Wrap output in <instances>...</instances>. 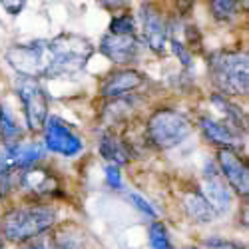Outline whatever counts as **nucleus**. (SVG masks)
<instances>
[{"label":"nucleus","mask_w":249,"mask_h":249,"mask_svg":"<svg viewBox=\"0 0 249 249\" xmlns=\"http://www.w3.org/2000/svg\"><path fill=\"white\" fill-rule=\"evenodd\" d=\"M140 24H142V38L148 44V48L154 54L163 56L165 50H168L170 26L161 16V12L152 2H143L140 6Z\"/></svg>","instance_id":"nucleus-6"},{"label":"nucleus","mask_w":249,"mask_h":249,"mask_svg":"<svg viewBox=\"0 0 249 249\" xmlns=\"http://www.w3.org/2000/svg\"><path fill=\"white\" fill-rule=\"evenodd\" d=\"M110 32H116V34H132V32H136V20L128 12L116 14L110 20Z\"/></svg>","instance_id":"nucleus-20"},{"label":"nucleus","mask_w":249,"mask_h":249,"mask_svg":"<svg viewBox=\"0 0 249 249\" xmlns=\"http://www.w3.org/2000/svg\"><path fill=\"white\" fill-rule=\"evenodd\" d=\"M130 201L138 207L142 213H146V215H150V217H156V210H154V207H152L146 199H143V197H140L138 194H130Z\"/></svg>","instance_id":"nucleus-24"},{"label":"nucleus","mask_w":249,"mask_h":249,"mask_svg":"<svg viewBox=\"0 0 249 249\" xmlns=\"http://www.w3.org/2000/svg\"><path fill=\"white\" fill-rule=\"evenodd\" d=\"M176 2V6H178V12L181 14V16H185L192 8H194V4H196V0H174Z\"/></svg>","instance_id":"nucleus-26"},{"label":"nucleus","mask_w":249,"mask_h":249,"mask_svg":"<svg viewBox=\"0 0 249 249\" xmlns=\"http://www.w3.org/2000/svg\"><path fill=\"white\" fill-rule=\"evenodd\" d=\"M150 249H174L165 225L156 221L150 227Z\"/></svg>","instance_id":"nucleus-19"},{"label":"nucleus","mask_w":249,"mask_h":249,"mask_svg":"<svg viewBox=\"0 0 249 249\" xmlns=\"http://www.w3.org/2000/svg\"><path fill=\"white\" fill-rule=\"evenodd\" d=\"M183 249H197V247H183Z\"/></svg>","instance_id":"nucleus-29"},{"label":"nucleus","mask_w":249,"mask_h":249,"mask_svg":"<svg viewBox=\"0 0 249 249\" xmlns=\"http://www.w3.org/2000/svg\"><path fill=\"white\" fill-rule=\"evenodd\" d=\"M217 161H219V172L225 178L227 185L233 188L243 199H247V196H249V170H247L245 160L237 154V150L219 148Z\"/></svg>","instance_id":"nucleus-9"},{"label":"nucleus","mask_w":249,"mask_h":249,"mask_svg":"<svg viewBox=\"0 0 249 249\" xmlns=\"http://www.w3.org/2000/svg\"><path fill=\"white\" fill-rule=\"evenodd\" d=\"M100 54L106 56L110 62L118 66H128L132 62L138 60V52H140V40L136 36V32L132 34H116V32H106L100 40L98 46Z\"/></svg>","instance_id":"nucleus-8"},{"label":"nucleus","mask_w":249,"mask_h":249,"mask_svg":"<svg viewBox=\"0 0 249 249\" xmlns=\"http://www.w3.org/2000/svg\"><path fill=\"white\" fill-rule=\"evenodd\" d=\"M199 128L205 136V140H210L212 143L219 148H231V150H239L245 142V134L235 130L233 126H230L227 122L219 120V118H212V116H201L199 118Z\"/></svg>","instance_id":"nucleus-11"},{"label":"nucleus","mask_w":249,"mask_h":249,"mask_svg":"<svg viewBox=\"0 0 249 249\" xmlns=\"http://www.w3.org/2000/svg\"><path fill=\"white\" fill-rule=\"evenodd\" d=\"M42 130H44V146L58 156L74 158L84 148L80 136L60 118H46Z\"/></svg>","instance_id":"nucleus-7"},{"label":"nucleus","mask_w":249,"mask_h":249,"mask_svg":"<svg viewBox=\"0 0 249 249\" xmlns=\"http://www.w3.org/2000/svg\"><path fill=\"white\" fill-rule=\"evenodd\" d=\"M100 154L108 163L124 165L132 160L130 156V146L124 140H120L114 134H104L100 140Z\"/></svg>","instance_id":"nucleus-15"},{"label":"nucleus","mask_w":249,"mask_h":249,"mask_svg":"<svg viewBox=\"0 0 249 249\" xmlns=\"http://www.w3.org/2000/svg\"><path fill=\"white\" fill-rule=\"evenodd\" d=\"M183 207H185V213H188L194 221L197 223H210L215 219V212H213V207L207 203V199L203 197L201 192H192L185 196L183 199Z\"/></svg>","instance_id":"nucleus-16"},{"label":"nucleus","mask_w":249,"mask_h":249,"mask_svg":"<svg viewBox=\"0 0 249 249\" xmlns=\"http://www.w3.org/2000/svg\"><path fill=\"white\" fill-rule=\"evenodd\" d=\"M205 249H245L243 245L230 241V239H221V237H210L205 241Z\"/></svg>","instance_id":"nucleus-23"},{"label":"nucleus","mask_w":249,"mask_h":249,"mask_svg":"<svg viewBox=\"0 0 249 249\" xmlns=\"http://www.w3.org/2000/svg\"><path fill=\"white\" fill-rule=\"evenodd\" d=\"M24 249H70V245L66 241H62L58 237L52 235H38L32 239V243H28Z\"/></svg>","instance_id":"nucleus-21"},{"label":"nucleus","mask_w":249,"mask_h":249,"mask_svg":"<svg viewBox=\"0 0 249 249\" xmlns=\"http://www.w3.org/2000/svg\"><path fill=\"white\" fill-rule=\"evenodd\" d=\"M201 194L217 215L227 213L231 210V190L227 185L225 178L221 176L219 168H215L213 163H207L203 170V192Z\"/></svg>","instance_id":"nucleus-10"},{"label":"nucleus","mask_w":249,"mask_h":249,"mask_svg":"<svg viewBox=\"0 0 249 249\" xmlns=\"http://www.w3.org/2000/svg\"><path fill=\"white\" fill-rule=\"evenodd\" d=\"M56 223V210L48 203L20 205L6 212L2 217V233L12 243H24L52 230Z\"/></svg>","instance_id":"nucleus-2"},{"label":"nucleus","mask_w":249,"mask_h":249,"mask_svg":"<svg viewBox=\"0 0 249 249\" xmlns=\"http://www.w3.org/2000/svg\"><path fill=\"white\" fill-rule=\"evenodd\" d=\"M100 4L112 10V8H120V6H126V0H100Z\"/></svg>","instance_id":"nucleus-27"},{"label":"nucleus","mask_w":249,"mask_h":249,"mask_svg":"<svg viewBox=\"0 0 249 249\" xmlns=\"http://www.w3.org/2000/svg\"><path fill=\"white\" fill-rule=\"evenodd\" d=\"M213 86L223 96H245L249 88V60L243 52H215L207 56Z\"/></svg>","instance_id":"nucleus-3"},{"label":"nucleus","mask_w":249,"mask_h":249,"mask_svg":"<svg viewBox=\"0 0 249 249\" xmlns=\"http://www.w3.org/2000/svg\"><path fill=\"white\" fill-rule=\"evenodd\" d=\"M0 249H4V239H2V233H0Z\"/></svg>","instance_id":"nucleus-28"},{"label":"nucleus","mask_w":249,"mask_h":249,"mask_svg":"<svg viewBox=\"0 0 249 249\" xmlns=\"http://www.w3.org/2000/svg\"><path fill=\"white\" fill-rule=\"evenodd\" d=\"M0 6L4 8V12L16 16V14H20V12L24 10L26 0H0Z\"/></svg>","instance_id":"nucleus-25"},{"label":"nucleus","mask_w":249,"mask_h":249,"mask_svg":"<svg viewBox=\"0 0 249 249\" xmlns=\"http://www.w3.org/2000/svg\"><path fill=\"white\" fill-rule=\"evenodd\" d=\"M192 124L188 118L172 108H161L148 120V140L160 150H172L179 146L181 142L188 140Z\"/></svg>","instance_id":"nucleus-4"},{"label":"nucleus","mask_w":249,"mask_h":249,"mask_svg":"<svg viewBox=\"0 0 249 249\" xmlns=\"http://www.w3.org/2000/svg\"><path fill=\"white\" fill-rule=\"evenodd\" d=\"M143 74H140L134 68H124L118 72H112L106 76V80L102 82L100 86V94L104 98H120V96H130L132 92H136L138 88L143 86Z\"/></svg>","instance_id":"nucleus-12"},{"label":"nucleus","mask_w":249,"mask_h":249,"mask_svg":"<svg viewBox=\"0 0 249 249\" xmlns=\"http://www.w3.org/2000/svg\"><path fill=\"white\" fill-rule=\"evenodd\" d=\"M20 136H22V132H20V126L12 118L10 110L0 104V140L4 146H8V143L20 142Z\"/></svg>","instance_id":"nucleus-18"},{"label":"nucleus","mask_w":249,"mask_h":249,"mask_svg":"<svg viewBox=\"0 0 249 249\" xmlns=\"http://www.w3.org/2000/svg\"><path fill=\"white\" fill-rule=\"evenodd\" d=\"M247 8V0H210V12L217 22H233Z\"/></svg>","instance_id":"nucleus-17"},{"label":"nucleus","mask_w":249,"mask_h":249,"mask_svg":"<svg viewBox=\"0 0 249 249\" xmlns=\"http://www.w3.org/2000/svg\"><path fill=\"white\" fill-rule=\"evenodd\" d=\"M20 185L34 196H56L60 190V181L54 176V172L48 168H40L36 163L22 170Z\"/></svg>","instance_id":"nucleus-13"},{"label":"nucleus","mask_w":249,"mask_h":249,"mask_svg":"<svg viewBox=\"0 0 249 249\" xmlns=\"http://www.w3.org/2000/svg\"><path fill=\"white\" fill-rule=\"evenodd\" d=\"M94 44L78 34H60L50 40H32L6 50L8 66L22 78L58 80L84 72Z\"/></svg>","instance_id":"nucleus-1"},{"label":"nucleus","mask_w":249,"mask_h":249,"mask_svg":"<svg viewBox=\"0 0 249 249\" xmlns=\"http://www.w3.org/2000/svg\"><path fill=\"white\" fill-rule=\"evenodd\" d=\"M106 181L112 190H122V174H120V165L108 163L106 165Z\"/></svg>","instance_id":"nucleus-22"},{"label":"nucleus","mask_w":249,"mask_h":249,"mask_svg":"<svg viewBox=\"0 0 249 249\" xmlns=\"http://www.w3.org/2000/svg\"><path fill=\"white\" fill-rule=\"evenodd\" d=\"M210 104H212V108L217 112V118H219V120L227 122V124H230V126H233L235 130L247 134L245 116H243V112L235 106V104H231L223 94H213V96L210 98Z\"/></svg>","instance_id":"nucleus-14"},{"label":"nucleus","mask_w":249,"mask_h":249,"mask_svg":"<svg viewBox=\"0 0 249 249\" xmlns=\"http://www.w3.org/2000/svg\"><path fill=\"white\" fill-rule=\"evenodd\" d=\"M16 94L20 102H22V112H24L28 128L32 132H40L48 118V108H50L48 92L42 88L38 80L20 76L16 80Z\"/></svg>","instance_id":"nucleus-5"}]
</instances>
